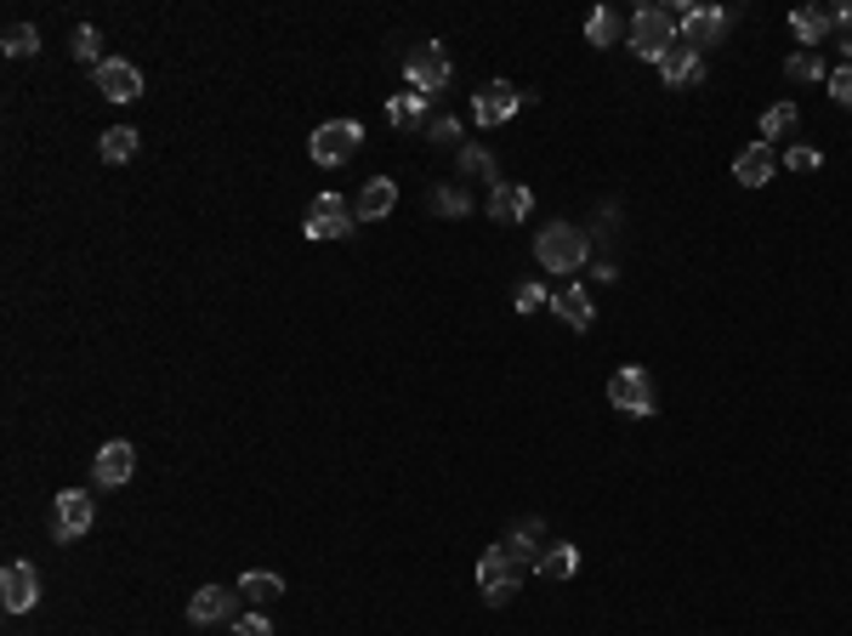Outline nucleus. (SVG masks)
<instances>
[{
    "instance_id": "nucleus-3",
    "label": "nucleus",
    "mask_w": 852,
    "mask_h": 636,
    "mask_svg": "<svg viewBox=\"0 0 852 636\" xmlns=\"http://www.w3.org/2000/svg\"><path fill=\"white\" fill-rule=\"evenodd\" d=\"M359 142H364L359 120H330V125H319L308 137V154H313V165H341V160L359 154Z\"/></svg>"
},
{
    "instance_id": "nucleus-27",
    "label": "nucleus",
    "mask_w": 852,
    "mask_h": 636,
    "mask_svg": "<svg viewBox=\"0 0 852 636\" xmlns=\"http://www.w3.org/2000/svg\"><path fill=\"white\" fill-rule=\"evenodd\" d=\"M795 120H801V114H795V103H773V109L762 114V142L790 137V131H795Z\"/></svg>"
},
{
    "instance_id": "nucleus-11",
    "label": "nucleus",
    "mask_w": 852,
    "mask_h": 636,
    "mask_svg": "<svg viewBox=\"0 0 852 636\" xmlns=\"http://www.w3.org/2000/svg\"><path fill=\"white\" fill-rule=\"evenodd\" d=\"M233 608H239V585H199L193 603H188V619L193 625H233Z\"/></svg>"
},
{
    "instance_id": "nucleus-10",
    "label": "nucleus",
    "mask_w": 852,
    "mask_h": 636,
    "mask_svg": "<svg viewBox=\"0 0 852 636\" xmlns=\"http://www.w3.org/2000/svg\"><path fill=\"white\" fill-rule=\"evenodd\" d=\"M518 109H523V91H518L512 80H489V85L472 97V120H478V125H507Z\"/></svg>"
},
{
    "instance_id": "nucleus-9",
    "label": "nucleus",
    "mask_w": 852,
    "mask_h": 636,
    "mask_svg": "<svg viewBox=\"0 0 852 636\" xmlns=\"http://www.w3.org/2000/svg\"><path fill=\"white\" fill-rule=\"evenodd\" d=\"M97 517V501L86 495V488H63V495L52 501V534L58 541H80V534L91 528Z\"/></svg>"
},
{
    "instance_id": "nucleus-28",
    "label": "nucleus",
    "mask_w": 852,
    "mask_h": 636,
    "mask_svg": "<svg viewBox=\"0 0 852 636\" xmlns=\"http://www.w3.org/2000/svg\"><path fill=\"white\" fill-rule=\"evenodd\" d=\"M69 46H74V63H91V69H103V58H97V29H91V23H80Z\"/></svg>"
},
{
    "instance_id": "nucleus-25",
    "label": "nucleus",
    "mask_w": 852,
    "mask_h": 636,
    "mask_svg": "<svg viewBox=\"0 0 852 636\" xmlns=\"http://www.w3.org/2000/svg\"><path fill=\"white\" fill-rule=\"evenodd\" d=\"M625 34V23H620V12H609V7H597L591 18H585V40L591 46H614Z\"/></svg>"
},
{
    "instance_id": "nucleus-12",
    "label": "nucleus",
    "mask_w": 852,
    "mask_h": 636,
    "mask_svg": "<svg viewBox=\"0 0 852 636\" xmlns=\"http://www.w3.org/2000/svg\"><path fill=\"white\" fill-rule=\"evenodd\" d=\"M0 603H7V614H29L40 603V574H34V563H7V574H0Z\"/></svg>"
},
{
    "instance_id": "nucleus-15",
    "label": "nucleus",
    "mask_w": 852,
    "mask_h": 636,
    "mask_svg": "<svg viewBox=\"0 0 852 636\" xmlns=\"http://www.w3.org/2000/svg\"><path fill=\"white\" fill-rule=\"evenodd\" d=\"M91 472H97V483L120 488V483H131V472H137V450L126 444V437H114V444H103V450H97Z\"/></svg>"
},
{
    "instance_id": "nucleus-26",
    "label": "nucleus",
    "mask_w": 852,
    "mask_h": 636,
    "mask_svg": "<svg viewBox=\"0 0 852 636\" xmlns=\"http://www.w3.org/2000/svg\"><path fill=\"white\" fill-rule=\"evenodd\" d=\"M0 46H7V58H34L40 52V29L34 23H12L7 34H0Z\"/></svg>"
},
{
    "instance_id": "nucleus-17",
    "label": "nucleus",
    "mask_w": 852,
    "mask_h": 636,
    "mask_svg": "<svg viewBox=\"0 0 852 636\" xmlns=\"http://www.w3.org/2000/svg\"><path fill=\"white\" fill-rule=\"evenodd\" d=\"M392 205H398V182H392V176H375V182H364L353 216H359V222H381V216H392Z\"/></svg>"
},
{
    "instance_id": "nucleus-30",
    "label": "nucleus",
    "mask_w": 852,
    "mask_h": 636,
    "mask_svg": "<svg viewBox=\"0 0 852 636\" xmlns=\"http://www.w3.org/2000/svg\"><path fill=\"white\" fill-rule=\"evenodd\" d=\"M432 205H438V211H449V216H467V211H472L467 188H438V193H432Z\"/></svg>"
},
{
    "instance_id": "nucleus-35",
    "label": "nucleus",
    "mask_w": 852,
    "mask_h": 636,
    "mask_svg": "<svg viewBox=\"0 0 852 636\" xmlns=\"http://www.w3.org/2000/svg\"><path fill=\"white\" fill-rule=\"evenodd\" d=\"M545 302H551V296H545L540 284H523V290H518V313H540Z\"/></svg>"
},
{
    "instance_id": "nucleus-23",
    "label": "nucleus",
    "mask_w": 852,
    "mask_h": 636,
    "mask_svg": "<svg viewBox=\"0 0 852 636\" xmlns=\"http://www.w3.org/2000/svg\"><path fill=\"white\" fill-rule=\"evenodd\" d=\"M239 597H250V603H279V597H284V579H279V574H262V568H250V574L239 579Z\"/></svg>"
},
{
    "instance_id": "nucleus-7",
    "label": "nucleus",
    "mask_w": 852,
    "mask_h": 636,
    "mask_svg": "<svg viewBox=\"0 0 852 636\" xmlns=\"http://www.w3.org/2000/svg\"><path fill=\"white\" fill-rule=\"evenodd\" d=\"M671 12H676L682 46H693V52H705V46H716L728 34V12L722 7H671Z\"/></svg>"
},
{
    "instance_id": "nucleus-14",
    "label": "nucleus",
    "mask_w": 852,
    "mask_h": 636,
    "mask_svg": "<svg viewBox=\"0 0 852 636\" xmlns=\"http://www.w3.org/2000/svg\"><path fill=\"white\" fill-rule=\"evenodd\" d=\"M660 74H665V85H671V91H693L699 80H705V58H699L693 46H682V40H676L671 52H665V63H660Z\"/></svg>"
},
{
    "instance_id": "nucleus-19",
    "label": "nucleus",
    "mask_w": 852,
    "mask_h": 636,
    "mask_svg": "<svg viewBox=\"0 0 852 636\" xmlns=\"http://www.w3.org/2000/svg\"><path fill=\"white\" fill-rule=\"evenodd\" d=\"M387 120H392L398 131H421V125H432V120H427V97H421V91H398L392 103H387Z\"/></svg>"
},
{
    "instance_id": "nucleus-29",
    "label": "nucleus",
    "mask_w": 852,
    "mask_h": 636,
    "mask_svg": "<svg viewBox=\"0 0 852 636\" xmlns=\"http://www.w3.org/2000/svg\"><path fill=\"white\" fill-rule=\"evenodd\" d=\"M784 165H790L795 176H808V171H819V165H824V154L813 149V142H795V149L784 154Z\"/></svg>"
},
{
    "instance_id": "nucleus-1",
    "label": "nucleus",
    "mask_w": 852,
    "mask_h": 636,
    "mask_svg": "<svg viewBox=\"0 0 852 636\" xmlns=\"http://www.w3.org/2000/svg\"><path fill=\"white\" fill-rule=\"evenodd\" d=\"M534 256H540L545 273H580V262L591 256V239L574 222H545L540 239H534Z\"/></svg>"
},
{
    "instance_id": "nucleus-22",
    "label": "nucleus",
    "mask_w": 852,
    "mask_h": 636,
    "mask_svg": "<svg viewBox=\"0 0 852 636\" xmlns=\"http://www.w3.org/2000/svg\"><path fill=\"white\" fill-rule=\"evenodd\" d=\"M830 23H835V18H830V12H813V7H801V12H790V29H795V40H801V46H808V52H813V46H819V40L830 34Z\"/></svg>"
},
{
    "instance_id": "nucleus-37",
    "label": "nucleus",
    "mask_w": 852,
    "mask_h": 636,
    "mask_svg": "<svg viewBox=\"0 0 852 636\" xmlns=\"http://www.w3.org/2000/svg\"><path fill=\"white\" fill-rule=\"evenodd\" d=\"M427 131H432L438 142H455V137H461V125H455V120H449V114H443V120H432Z\"/></svg>"
},
{
    "instance_id": "nucleus-20",
    "label": "nucleus",
    "mask_w": 852,
    "mask_h": 636,
    "mask_svg": "<svg viewBox=\"0 0 852 636\" xmlns=\"http://www.w3.org/2000/svg\"><path fill=\"white\" fill-rule=\"evenodd\" d=\"M540 579H574L580 574V546H545L540 563H534Z\"/></svg>"
},
{
    "instance_id": "nucleus-32",
    "label": "nucleus",
    "mask_w": 852,
    "mask_h": 636,
    "mask_svg": "<svg viewBox=\"0 0 852 636\" xmlns=\"http://www.w3.org/2000/svg\"><path fill=\"white\" fill-rule=\"evenodd\" d=\"M835 46H841V58L852 63V0H841V7H835Z\"/></svg>"
},
{
    "instance_id": "nucleus-4",
    "label": "nucleus",
    "mask_w": 852,
    "mask_h": 636,
    "mask_svg": "<svg viewBox=\"0 0 852 636\" xmlns=\"http://www.w3.org/2000/svg\"><path fill=\"white\" fill-rule=\"evenodd\" d=\"M478 585H483V597L494 603V608H507L512 597H518V585H523V568L500 552V546H489L483 552V563H478Z\"/></svg>"
},
{
    "instance_id": "nucleus-34",
    "label": "nucleus",
    "mask_w": 852,
    "mask_h": 636,
    "mask_svg": "<svg viewBox=\"0 0 852 636\" xmlns=\"http://www.w3.org/2000/svg\"><path fill=\"white\" fill-rule=\"evenodd\" d=\"M461 171H467V176H494V160H489L483 149H467V154H461Z\"/></svg>"
},
{
    "instance_id": "nucleus-31",
    "label": "nucleus",
    "mask_w": 852,
    "mask_h": 636,
    "mask_svg": "<svg viewBox=\"0 0 852 636\" xmlns=\"http://www.w3.org/2000/svg\"><path fill=\"white\" fill-rule=\"evenodd\" d=\"M784 74H790V80H824V63H819L813 52H795V58L784 63Z\"/></svg>"
},
{
    "instance_id": "nucleus-36",
    "label": "nucleus",
    "mask_w": 852,
    "mask_h": 636,
    "mask_svg": "<svg viewBox=\"0 0 852 636\" xmlns=\"http://www.w3.org/2000/svg\"><path fill=\"white\" fill-rule=\"evenodd\" d=\"M233 636H273V625L262 614H244V619H233Z\"/></svg>"
},
{
    "instance_id": "nucleus-21",
    "label": "nucleus",
    "mask_w": 852,
    "mask_h": 636,
    "mask_svg": "<svg viewBox=\"0 0 852 636\" xmlns=\"http://www.w3.org/2000/svg\"><path fill=\"white\" fill-rule=\"evenodd\" d=\"M551 307H558V319H563V324H574V330H585V324H591V296H585L580 284H563L558 296H551Z\"/></svg>"
},
{
    "instance_id": "nucleus-13",
    "label": "nucleus",
    "mask_w": 852,
    "mask_h": 636,
    "mask_svg": "<svg viewBox=\"0 0 852 636\" xmlns=\"http://www.w3.org/2000/svg\"><path fill=\"white\" fill-rule=\"evenodd\" d=\"M91 74H97V91H103L109 103H137L142 97V74L126 58H103V69H91Z\"/></svg>"
},
{
    "instance_id": "nucleus-18",
    "label": "nucleus",
    "mask_w": 852,
    "mask_h": 636,
    "mask_svg": "<svg viewBox=\"0 0 852 636\" xmlns=\"http://www.w3.org/2000/svg\"><path fill=\"white\" fill-rule=\"evenodd\" d=\"M733 182H744V188L773 182V154H768V142H750V149L733 160Z\"/></svg>"
},
{
    "instance_id": "nucleus-2",
    "label": "nucleus",
    "mask_w": 852,
    "mask_h": 636,
    "mask_svg": "<svg viewBox=\"0 0 852 636\" xmlns=\"http://www.w3.org/2000/svg\"><path fill=\"white\" fill-rule=\"evenodd\" d=\"M676 40H682V29H676V12H665V7H642L631 18V52L648 58V63H665V52Z\"/></svg>"
},
{
    "instance_id": "nucleus-5",
    "label": "nucleus",
    "mask_w": 852,
    "mask_h": 636,
    "mask_svg": "<svg viewBox=\"0 0 852 636\" xmlns=\"http://www.w3.org/2000/svg\"><path fill=\"white\" fill-rule=\"evenodd\" d=\"M609 404H614L620 415H654V381H648V370H637V364L614 370V381H609Z\"/></svg>"
},
{
    "instance_id": "nucleus-6",
    "label": "nucleus",
    "mask_w": 852,
    "mask_h": 636,
    "mask_svg": "<svg viewBox=\"0 0 852 636\" xmlns=\"http://www.w3.org/2000/svg\"><path fill=\"white\" fill-rule=\"evenodd\" d=\"M353 205H347L341 200V193H319V200L308 205V222H302V233L308 239H347V233H353Z\"/></svg>"
},
{
    "instance_id": "nucleus-33",
    "label": "nucleus",
    "mask_w": 852,
    "mask_h": 636,
    "mask_svg": "<svg viewBox=\"0 0 852 636\" xmlns=\"http://www.w3.org/2000/svg\"><path fill=\"white\" fill-rule=\"evenodd\" d=\"M830 97H835V103H841V109H852V63L830 74Z\"/></svg>"
},
{
    "instance_id": "nucleus-8",
    "label": "nucleus",
    "mask_w": 852,
    "mask_h": 636,
    "mask_svg": "<svg viewBox=\"0 0 852 636\" xmlns=\"http://www.w3.org/2000/svg\"><path fill=\"white\" fill-rule=\"evenodd\" d=\"M404 74H410V91H421V97H438V91L449 85V74H455V63L443 58V46H415V52H410V63H404Z\"/></svg>"
},
{
    "instance_id": "nucleus-16",
    "label": "nucleus",
    "mask_w": 852,
    "mask_h": 636,
    "mask_svg": "<svg viewBox=\"0 0 852 636\" xmlns=\"http://www.w3.org/2000/svg\"><path fill=\"white\" fill-rule=\"evenodd\" d=\"M529 211H534V193L523 182H494L489 188V216L494 222H523Z\"/></svg>"
},
{
    "instance_id": "nucleus-24",
    "label": "nucleus",
    "mask_w": 852,
    "mask_h": 636,
    "mask_svg": "<svg viewBox=\"0 0 852 636\" xmlns=\"http://www.w3.org/2000/svg\"><path fill=\"white\" fill-rule=\"evenodd\" d=\"M97 154H103L109 165H126V160L137 154V131H131V125H114V131H103V142H97Z\"/></svg>"
}]
</instances>
